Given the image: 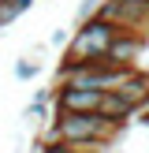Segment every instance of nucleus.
Wrapping results in <instances>:
<instances>
[{"label":"nucleus","mask_w":149,"mask_h":153,"mask_svg":"<svg viewBox=\"0 0 149 153\" xmlns=\"http://www.w3.org/2000/svg\"><path fill=\"white\" fill-rule=\"evenodd\" d=\"M119 134H123V127H116L112 120H104L101 112H89V116L56 112L41 138L45 142H71V146H104V149H112Z\"/></svg>","instance_id":"obj_1"},{"label":"nucleus","mask_w":149,"mask_h":153,"mask_svg":"<svg viewBox=\"0 0 149 153\" xmlns=\"http://www.w3.org/2000/svg\"><path fill=\"white\" fill-rule=\"evenodd\" d=\"M123 34L119 26H112V22H104L101 15L89 22H78L71 34V41H67L63 49V60H71V64H97L101 56H108L112 52V41Z\"/></svg>","instance_id":"obj_2"},{"label":"nucleus","mask_w":149,"mask_h":153,"mask_svg":"<svg viewBox=\"0 0 149 153\" xmlns=\"http://www.w3.org/2000/svg\"><path fill=\"white\" fill-rule=\"evenodd\" d=\"M101 19L119 26L123 34H134L149 45V0H104Z\"/></svg>","instance_id":"obj_3"},{"label":"nucleus","mask_w":149,"mask_h":153,"mask_svg":"<svg viewBox=\"0 0 149 153\" xmlns=\"http://www.w3.org/2000/svg\"><path fill=\"white\" fill-rule=\"evenodd\" d=\"M101 101H104L101 90L56 86V101H52V108H56V112H78V116H89V112H101Z\"/></svg>","instance_id":"obj_4"},{"label":"nucleus","mask_w":149,"mask_h":153,"mask_svg":"<svg viewBox=\"0 0 149 153\" xmlns=\"http://www.w3.org/2000/svg\"><path fill=\"white\" fill-rule=\"evenodd\" d=\"M101 116L112 120L116 127H123V131H127V127L138 120V108H134L123 94H116V90H112V94H104V101H101Z\"/></svg>","instance_id":"obj_5"},{"label":"nucleus","mask_w":149,"mask_h":153,"mask_svg":"<svg viewBox=\"0 0 149 153\" xmlns=\"http://www.w3.org/2000/svg\"><path fill=\"white\" fill-rule=\"evenodd\" d=\"M142 52H145V41H142V37L119 34L116 41H112L108 60H112V64H119V67H138V56H142Z\"/></svg>","instance_id":"obj_6"},{"label":"nucleus","mask_w":149,"mask_h":153,"mask_svg":"<svg viewBox=\"0 0 149 153\" xmlns=\"http://www.w3.org/2000/svg\"><path fill=\"white\" fill-rule=\"evenodd\" d=\"M116 94H123L127 101L134 105V108H142V105L149 101V71H142V67H131L127 71V79L119 82Z\"/></svg>","instance_id":"obj_7"},{"label":"nucleus","mask_w":149,"mask_h":153,"mask_svg":"<svg viewBox=\"0 0 149 153\" xmlns=\"http://www.w3.org/2000/svg\"><path fill=\"white\" fill-rule=\"evenodd\" d=\"M37 75H41V56L26 52V56L15 60V79H19V82H34Z\"/></svg>","instance_id":"obj_8"},{"label":"nucleus","mask_w":149,"mask_h":153,"mask_svg":"<svg viewBox=\"0 0 149 153\" xmlns=\"http://www.w3.org/2000/svg\"><path fill=\"white\" fill-rule=\"evenodd\" d=\"M41 153H104V146H71V142H45Z\"/></svg>","instance_id":"obj_9"},{"label":"nucleus","mask_w":149,"mask_h":153,"mask_svg":"<svg viewBox=\"0 0 149 153\" xmlns=\"http://www.w3.org/2000/svg\"><path fill=\"white\" fill-rule=\"evenodd\" d=\"M101 4H104V0H82V4H78V11H74V26H78V22L97 19V15H101Z\"/></svg>","instance_id":"obj_10"},{"label":"nucleus","mask_w":149,"mask_h":153,"mask_svg":"<svg viewBox=\"0 0 149 153\" xmlns=\"http://www.w3.org/2000/svg\"><path fill=\"white\" fill-rule=\"evenodd\" d=\"M71 34H74V30H67V26H52V34H49V45H52V49H67Z\"/></svg>","instance_id":"obj_11"},{"label":"nucleus","mask_w":149,"mask_h":153,"mask_svg":"<svg viewBox=\"0 0 149 153\" xmlns=\"http://www.w3.org/2000/svg\"><path fill=\"white\" fill-rule=\"evenodd\" d=\"M30 101L34 105H52L56 101V82H52V86H37L34 94H30Z\"/></svg>","instance_id":"obj_12"},{"label":"nucleus","mask_w":149,"mask_h":153,"mask_svg":"<svg viewBox=\"0 0 149 153\" xmlns=\"http://www.w3.org/2000/svg\"><path fill=\"white\" fill-rule=\"evenodd\" d=\"M0 4H4V0H0Z\"/></svg>","instance_id":"obj_13"}]
</instances>
